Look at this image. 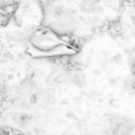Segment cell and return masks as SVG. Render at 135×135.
Listing matches in <instances>:
<instances>
[{"instance_id":"6da1fadb","label":"cell","mask_w":135,"mask_h":135,"mask_svg":"<svg viewBox=\"0 0 135 135\" xmlns=\"http://www.w3.org/2000/svg\"><path fill=\"white\" fill-rule=\"evenodd\" d=\"M132 72H134V74H135V65H134V68H132Z\"/></svg>"}]
</instances>
